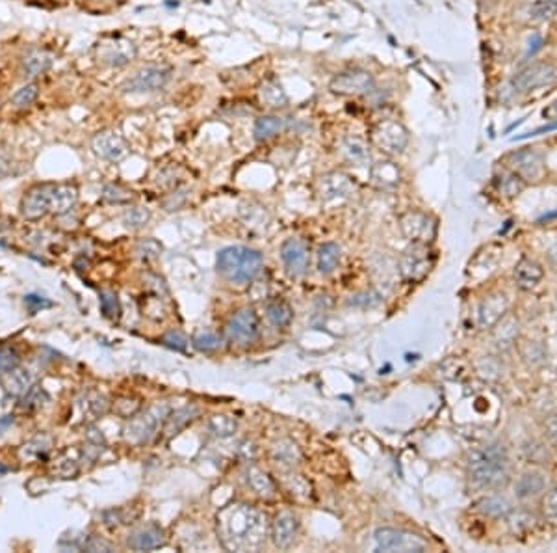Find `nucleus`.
I'll list each match as a JSON object with an SVG mask.
<instances>
[{
  "label": "nucleus",
  "mask_w": 557,
  "mask_h": 553,
  "mask_svg": "<svg viewBox=\"0 0 557 553\" xmlns=\"http://www.w3.org/2000/svg\"><path fill=\"white\" fill-rule=\"evenodd\" d=\"M379 552H424L427 542L415 533L403 529L381 528L374 535Z\"/></svg>",
  "instance_id": "9d476101"
},
{
  "label": "nucleus",
  "mask_w": 557,
  "mask_h": 553,
  "mask_svg": "<svg viewBox=\"0 0 557 553\" xmlns=\"http://www.w3.org/2000/svg\"><path fill=\"white\" fill-rule=\"evenodd\" d=\"M19 362H20L19 352H17L16 348L11 347L0 348V376L6 373H10L13 369H17Z\"/></svg>",
  "instance_id": "09e8293b"
},
{
  "label": "nucleus",
  "mask_w": 557,
  "mask_h": 553,
  "mask_svg": "<svg viewBox=\"0 0 557 553\" xmlns=\"http://www.w3.org/2000/svg\"><path fill=\"white\" fill-rule=\"evenodd\" d=\"M47 400H49V395L45 393V389H41L39 386H34V388L28 389V393L25 395V400H23L20 406L25 410H37L45 405Z\"/></svg>",
  "instance_id": "de8ad7c7"
},
{
  "label": "nucleus",
  "mask_w": 557,
  "mask_h": 553,
  "mask_svg": "<svg viewBox=\"0 0 557 553\" xmlns=\"http://www.w3.org/2000/svg\"><path fill=\"white\" fill-rule=\"evenodd\" d=\"M6 471H8V468H4V466H0V473H6Z\"/></svg>",
  "instance_id": "774afa93"
},
{
  "label": "nucleus",
  "mask_w": 557,
  "mask_h": 553,
  "mask_svg": "<svg viewBox=\"0 0 557 553\" xmlns=\"http://www.w3.org/2000/svg\"><path fill=\"white\" fill-rule=\"evenodd\" d=\"M78 201V189L75 184H58L52 189L51 210L56 215H66L73 209Z\"/></svg>",
  "instance_id": "bb28decb"
},
{
  "label": "nucleus",
  "mask_w": 557,
  "mask_h": 553,
  "mask_svg": "<svg viewBox=\"0 0 557 553\" xmlns=\"http://www.w3.org/2000/svg\"><path fill=\"white\" fill-rule=\"evenodd\" d=\"M351 304L353 306H360V307H372L381 304V295L375 291H368V292H360L357 297L351 298Z\"/></svg>",
  "instance_id": "6e6d98bb"
},
{
  "label": "nucleus",
  "mask_w": 557,
  "mask_h": 553,
  "mask_svg": "<svg viewBox=\"0 0 557 553\" xmlns=\"http://www.w3.org/2000/svg\"><path fill=\"white\" fill-rule=\"evenodd\" d=\"M167 415H169V406L167 405L151 406L128 423L127 429H125V438L130 444H145V441L152 440L160 425L167 420Z\"/></svg>",
  "instance_id": "0eeeda50"
},
{
  "label": "nucleus",
  "mask_w": 557,
  "mask_h": 553,
  "mask_svg": "<svg viewBox=\"0 0 557 553\" xmlns=\"http://www.w3.org/2000/svg\"><path fill=\"white\" fill-rule=\"evenodd\" d=\"M266 315H268V321L274 326H286V324L292 321V307L288 306L286 302H271L266 309Z\"/></svg>",
  "instance_id": "58836bf2"
},
{
  "label": "nucleus",
  "mask_w": 557,
  "mask_h": 553,
  "mask_svg": "<svg viewBox=\"0 0 557 553\" xmlns=\"http://www.w3.org/2000/svg\"><path fill=\"white\" fill-rule=\"evenodd\" d=\"M372 140L383 153L400 155L409 143V131L396 119H383L372 131Z\"/></svg>",
  "instance_id": "1a4fd4ad"
},
{
  "label": "nucleus",
  "mask_w": 557,
  "mask_h": 553,
  "mask_svg": "<svg viewBox=\"0 0 557 553\" xmlns=\"http://www.w3.org/2000/svg\"><path fill=\"white\" fill-rule=\"evenodd\" d=\"M52 189L51 184H37L34 189L28 190L25 200L20 203V213L28 220H39L51 210L52 203Z\"/></svg>",
  "instance_id": "ddd939ff"
},
{
  "label": "nucleus",
  "mask_w": 557,
  "mask_h": 553,
  "mask_svg": "<svg viewBox=\"0 0 557 553\" xmlns=\"http://www.w3.org/2000/svg\"><path fill=\"white\" fill-rule=\"evenodd\" d=\"M299 522L298 518L292 512H283L275 518L274 525H271V538L277 548H288L290 544L294 542L295 535H298Z\"/></svg>",
  "instance_id": "412c9836"
},
{
  "label": "nucleus",
  "mask_w": 557,
  "mask_h": 553,
  "mask_svg": "<svg viewBox=\"0 0 557 553\" xmlns=\"http://www.w3.org/2000/svg\"><path fill=\"white\" fill-rule=\"evenodd\" d=\"M134 57H136V47H134V43L119 40L114 41V43H108L104 52H102V61L106 66L121 67L127 66Z\"/></svg>",
  "instance_id": "393cba45"
},
{
  "label": "nucleus",
  "mask_w": 557,
  "mask_h": 553,
  "mask_svg": "<svg viewBox=\"0 0 557 553\" xmlns=\"http://www.w3.org/2000/svg\"><path fill=\"white\" fill-rule=\"evenodd\" d=\"M541 511L546 522H550L552 525H557V484L550 488V490L544 492Z\"/></svg>",
  "instance_id": "a18cd8bd"
},
{
  "label": "nucleus",
  "mask_w": 557,
  "mask_h": 553,
  "mask_svg": "<svg viewBox=\"0 0 557 553\" xmlns=\"http://www.w3.org/2000/svg\"><path fill=\"white\" fill-rule=\"evenodd\" d=\"M507 311H509V298H507L506 292H492L486 298H483V302L479 304V309H477V324L483 330H489L501 317H506Z\"/></svg>",
  "instance_id": "2eb2a0df"
},
{
  "label": "nucleus",
  "mask_w": 557,
  "mask_h": 553,
  "mask_svg": "<svg viewBox=\"0 0 557 553\" xmlns=\"http://www.w3.org/2000/svg\"><path fill=\"white\" fill-rule=\"evenodd\" d=\"M54 471L60 477H63V479H69V477L76 475V471H78V464H76L75 460H63V464H58V468H56Z\"/></svg>",
  "instance_id": "052dcab7"
},
{
  "label": "nucleus",
  "mask_w": 557,
  "mask_h": 553,
  "mask_svg": "<svg viewBox=\"0 0 557 553\" xmlns=\"http://www.w3.org/2000/svg\"><path fill=\"white\" fill-rule=\"evenodd\" d=\"M101 309L102 313L110 319L119 317V302H117V297L114 292H101Z\"/></svg>",
  "instance_id": "603ef678"
},
{
  "label": "nucleus",
  "mask_w": 557,
  "mask_h": 553,
  "mask_svg": "<svg viewBox=\"0 0 557 553\" xmlns=\"http://www.w3.org/2000/svg\"><path fill=\"white\" fill-rule=\"evenodd\" d=\"M260 101L266 107L271 108H281L288 105V95L283 90V86L278 84L275 78H268L260 84Z\"/></svg>",
  "instance_id": "7c9ffc66"
},
{
  "label": "nucleus",
  "mask_w": 557,
  "mask_h": 553,
  "mask_svg": "<svg viewBox=\"0 0 557 553\" xmlns=\"http://www.w3.org/2000/svg\"><path fill=\"white\" fill-rule=\"evenodd\" d=\"M47 449H49V441L45 438H36L30 444H26L23 449V456H45Z\"/></svg>",
  "instance_id": "5fc2aeb1"
},
{
  "label": "nucleus",
  "mask_w": 557,
  "mask_h": 553,
  "mask_svg": "<svg viewBox=\"0 0 557 553\" xmlns=\"http://www.w3.org/2000/svg\"><path fill=\"white\" fill-rule=\"evenodd\" d=\"M102 196H104V200L117 201V203L127 201L128 198H130L127 190H123L119 184H108V186H104V190H102Z\"/></svg>",
  "instance_id": "4d7b16f0"
},
{
  "label": "nucleus",
  "mask_w": 557,
  "mask_h": 553,
  "mask_svg": "<svg viewBox=\"0 0 557 553\" xmlns=\"http://www.w3.org/2000/svg\"><path fill=\"white\" fill-rule=\"evenodd\" d=\"M477 373L482 374L483 379L498 380L503 374V364H501L500 359L494 358V356H483L477 362Z\"/></svg>",
  "instance_id": "79ce46f5"
},
{
  "label": "nucleus",
  "mask_w": 557,
  "mask_h": 553,
  "mask_svg": "<svg viewBox=\"0 0 557 553\" xmlns=\"http://www.w3.org/2000/svg\"><path fill=\"white\" fill-rule=\"evenodd\" d=\"M542 430H544V436L548 438V441L557 447V414L548 415L544 423H542Z\"/></svg>",
  "instance_id": "13d9d810"
},
{
  "label": "nucleus",
  "mask_w": 557,
  "mask_h": 553,
  "mask_svg": "<svg viewBox=\"0 0 557 553\" xmlns=\"http://www.w3.org/2000/svg\"><path fill=\"white\" fill-rule=\"evenodd\" d=\"M541 47H542V37L539 36V34H533V36L530 37V40H527L526 54H527V57H533V54H535V52H537L539 49H541Z\"/></svg>",
  "instance_id": "e2e57ef3"
},
{
  "label": "nucleus",
  "mask_w": 557,
  "mask_h": 553,
  "mask_svg": "<svg viewBox=\"0 0 557 553\" xmlns=\"http://www.w3.org/2000/svg\"><path fill=\"white\" fill-rule=\"evenodd\" d=\"M92 148L95 155H99L104 160H111V162L121 160L128 153L127 140L123 138L117 131H102V133H99L93 138Z\"/></svg>",
  "instance_id": "4468645a"
},
{
  "label": "nucleus",
  "mask_w": 557,
  "mask_h": 553,
  "mask_svg": "<svg viewBox=\"0 0 557 553\" xmlns=\"http://www.w3.org/2000/svg\"><path fill=\"white\" fill-rule=\"evenodd\" d=\"M228 338L234 343L249 345L259 335V317L253 309H240L227 324Z\"/></svg>",
  "instance_id": "f8f14e48"
},
{
  "label": "nucleus",
  "mask_w": 557,
  "mask_h": 553,
  "mask_svg": "<svg viewBox=\"0 0 557 553\" xmlns=\"http://www.w3.org/2000/svg\"><path fill=\"white\" fill-rule=\"evenodd\" d=\"M171 67L164 64H151L142 69H137L132 77L123 82L121 90L125 93L136 95V93H154L166 88L171 78Z\"/></svg>",
  "instance_id": "423d86ee"
},
{
  "label": "nucleus",
  "mask_w": 557,
  "mask_h": 553,
  "mask_svg": "<svg viewBox=\"0 0 557 553\" xmlns=\"http://www.w3.org/2000/svg\"><path fill=\"white\" fill-rule=\"evenodd\" d=\"M110 408V403L106 400V397H102L99 393H90L84 400V412L90 415V420H97L104 415Z\"/></svg>",
  "instance_id": "a19ab883"
},
{
  "label": "nucleus",
  "mask_w": 557,
  "mask_h": 553,
  "mask_svg": "<svg viewBox=\"0 0 557 553\" xmlns=\"http://www.w3.org/2000/svg\"><path fill=\"white\" fill-rule=\"evenodd\" d=\"M51 57L41 51H32L23 58V66H20V73L25 78H36L41 77L43 73L49 71L51 67Z\"/></svg>",
  "instance_id": "c85d7f7f"
},
{
  "label": "nucleus",
  "mask_w": 557,
  "mask_h": 553,
  "mask_svg": "<svg viewBox=\"0 0 557 553\" xmlns=\"http://www.w3.org/2000/svg\"><path fill=\"white\" fill-rule=\"evenodd\" d=\"M546 490V475L541 470H526L522 471L520 475L515 481V496L517 499L527 501V499H535Z\"/></svg>",
  "instance_id": "f3484780"
},
{
  "label": "nucleus",
  "mask_w": 557,
  "mask_h": 553,
  "mask_svg": "<svg viewBox=\"0 0 557 553\" xmlns=\"http://www.w3.org/2000/svg\"><path fill=\"white\" fill-rule=\"evenodd\" d=\"M37 95H39V86H37L36 82H30V84L20 86L19 90L11 95V105L16 108H19V110H23V108L32 107V105L36 102Z\"/></svg>",
  "instance_id": "4c0bfd02"
},
{
  "label": "nucleus",
  "mask_w": 557,
  "mask_h": 553,
  "mask_svg": "<svg viewBox=\"0 0 557 553\" xmlns=\"http://www.w3.org/2000/svg\"><path fill=\"white\" fill-rule=\"evenodd\" d=\"M553 84H557V66L550 61H532L511 78L513 90L518 93H530Z\"/></svg>",
  "instance_id": "39448f33"
},
{
  "label": "nucleus",
  "mask_w": 557,
  "mask_h": 553,
  "mask_svg": "<svg viewBox=\"0 0 557 553\" xmlns=\"http://www.w3.org/2000/svg\"><path fill=\"white\" fill-rule=\"evenodd\" d=\"M401 230L412 242H429L435 233V224L424 213H407L401 218Z\"/></svg>",
  "instance_id": "a211bd4d"
},
{
  "label": "nucleus",
  "mask_w": 557,
  "mask_h": 553,
  "mask_svg": "<svg viewBox=\"0 0 557 553\" xmlns=\"http://www.w3.org/2000/svg\"><path fill=\"white\" fill-rule=\"evenodd\" d=\"M216 266L228 282L247 283L262 268V256L245 246H228L218 254Z\"/></svg>",
  "instance_id": "7ed1b4c3"
},
{
  "label": "nucleus",
  "mask_w": 557,
  "mask_h": 553,
  "mask_svg": "<svg viewBox=\"0 0 557 553\" xmlns=\"http://www.w3.org/2000/svg\"><path fill=\"white\" fill-rule=\"evenodd\" d=\"M208 429L212 430L216 436H219V438H228V436H233L238 430V423L233 417H228V415H214L210 423H208Z\"/></svg>",
  "instance_id": "ea45409f"
},
{
  "label": "nucleus",
  "mask_w": 557,
  "mask_h": 553,
  "mask_svg": "<svg viewBox=\"0 0 557 553\" xmlns=\"http://www.w3.org/2000/svg\"><path fill=\"white\" fill-rule=\"evenodd\" d=\"M518 333H520V324L518 319L513 317L507 313L506 317H501L494 326H492V339L500 350H509L513 345H517Z\"/></svg>",
  "instance_id": "4be33fe9"
},
{
  "label": "nucleus",
  "mask_w": 557,
  "mask_h": 553,
  "mask_svg": "<svg viewBox=\"0 0 557 553\" xmlns=\"http://www.w3.org/2000/svg\"><path fill=\"white\" fill-rule=\"evenodd\" d=\"M162 251V246L158 244L154 239H143L142 242H137L136 254L145 261H151L154 257H158V254Z\"/></svg>",
  "instance_id": "3c124183"
},
{
  "label": "nucleus",
  "mask_w": 557,
  "mask_h": 553,
  "mask_svg": "<svg viewBox=\"0 0 557 553\" xmlns=\"http://www.w3.org/2000/svg\"><path fill=\"white\" fill-rule=\"evenodd\" d=\"M162 343L166 347L173 348V350H178V352H184L188 348V339L180 332H175V330H171V332H167L164 335Z\"/></svg>",
  "instance_id": "864d4df0"
},
{
  "label": "nucleus",
  "mask_w": 557,
  "mask_h": 553,
  "mask_svg": "<svg viewBox=\"0 0 557 553\" xmlns=\"http://www.w3.org/2000/svg\"><path fill=\"white\" fill-rule=\"evenodd\" d=\"M329 90L340 97H362L375 90L374 75L366 69L340 73L329 82Z\"/></svg>",
  "instance_id": "6e6552de"
},
{
  "label": "nucleus",
  "mask_w": 557,
  "mask_h": 553,
  "mask_svg": "<svg viewBox=\"0 0 557 553\" xmlns=\"http://www.w3.org/2000/svg\"><path fill=\"white\" fill-rule=\"evenodd\" d=\"M274 456L275 460L281 462V464H295L299 460V451L295 444H292L290 440H283L275 446Z\"/></svg>",
  "instance_id": "c03bdc74"
},
{
  "label": "nucleus",
  "mask_w": 557,
  "mask_h": 553,
  "mask_svg": "<svg viewBox=\"0 0 557 553\" xmlns=\"http://www.w3.org/2000/svg\"><path fill=\"white\" fill-rule=\"evenodd\" d=\"M164 531L158 525H147L134 531L128 537V546L136 552H149V549H157L164 544Z\"/></svg>",
  "instance_id": "5701e85b"
},
{
  "label": "nucleus",
  "mask_w": 557,
  "mask_h": 553,
  "mask_svg": "<svg viewBox=\"0 0 557 553\" xmlns=\"http://www.w3.org/2000/svg\"><path fill=\"white\" fill-rule=\"evenodd\" d=\"M247 484L255 494L260 497H274L275 496V484L262 470L259 468H249L247 470Z\"/></svg>",
  "instance_id": "72a5a7b5"
},
{
  "label": "nucleus",
  "mask_w": 557,
  "mask_h": 553,
  "mask_svg": "<svg viewBox=\"0 0 557 553\" xmlns=\"http://www.w3.org/2000/svg\"><path fill=\"white\" fill-rule=\"evenodd\" d=\"M557 129V121L550 123V125H546V127H539L535 129V131H530V133L522 134V136H517V140H522V138H532V136H539V134L542 133H550V131H556Z\"/></svg>",
  "instance_id": "0e129e2a"
},
{
  "label": "nucleus",
  "mask_w": 557,
  "mask_h": 553,
  "mask_svg": "<svg viewBox=\"0 0 557 553\" xmlns=\"http://www.w3.org/2000/svg\"><path fill=\"white\" fill-rule=\"evenodd\" d=\"M221 345V339L212 332H201L193 338V347L201 350V352H210V350H216V348Z\"/></svg>",
  "instance_id": "8fccbe9b"
},
{
  "label": "nucleus",
  "mask_w": 557,
  "mask_h": 553,
  "mask_svg": "<svg viewBox=\"0 0 557 553\" xmlns=\"http://www.w3.org/2000/svg\"><path fill=\"white\" fill-rule=\"evenodd\" d=\"M340 248L334 242H325L318 250V270L322 274H331L338 266Z\"/></svg>",
  "instance_id": "f704fd0d"
},
{
  "label": "nucleus",
  "mask_w": 557,
  "mask_h": 553,
  "mask_svg": "<svg viewBox=\"0 0 557 553\" xmlns=\"http://www.w3.org/2000/svg\"><path fill=\"white\" fill-rule=\"evenodd\" d=\"M199 414V410L195 406H184V408L175 410L173 414L167 415L166 420V436H175L178 430H183L190 421L195 420V415Z\"/></svg>",
  "instance_id": "2f4dec72"
},
{
  "label": "nucleus",
  "mask_w": 557,
  "mask_h": 553,
  "mask_svg": "<svg viewBox=\"0 0 557 553\" xmlns=\"http://www.w3.org/2000/svg\"><path fill=\"white\" fill-rule=\"evenodd\" d=\"M507 170H511L524 183H539L546 175V160L541 151L533 148H522L511 151L503 159Z\"/></svg>",
  "instance_id": "20e7f679"
},
{
  "label": "nucleus",
  "mask_w": 557,
  "mask_h": 553,
  "mask_svg": "<svg viewBox=\"0 0 557 553\" xmlns=\"http://www.w3.org/2000/svg\"><path fill=\"white\" fill-rule=\"evenodd\" d=\"M84 549H87V552H111V546L99 540V538H92L90 542H84Z\"/></svg>",
  "instance_id": "680f3d73"
},
{
  "label": "nucleus",
  "mask_w": 557,
  "mask_h": 553,
  "mask_svg": "<svg viewBox=\"0 0 557 553\" xmlns=\"http://www.w3.org/2000/svg\"><path fill=\"white\" fill-rule=\"evenodd\" d=\"M372 181L379 186L392 189L400 183V170L394 162H377L372 168Z\"/></svg>",
  "instance_id": "473e14b6"
},
{
  "label": "nucleus",
  "mask_w": 557,
  "mask_h": 553,
  "mask_svg": "<svg viewBox=\"0 0 557 553\" xmlns=\"http://www.w3.org/2000/svg\"><path fill=\"white\" fill-rule=\"evenodd\" d=\"M476 511L482 516L492 518V520H500V518H507L513 512V503L511 499H507L506 496H486L482 497L476 503Z\"/></svg>",
  "instance_id": "a878e982"
},
{
  "label": "nucleus",
  "mask_w": 557,
  "mask_h": 553,
  "mask_svg": "<svg viewBox=\"0 0 557 553\" xmlns=\"http://www.w3.org/2000/svg\"><path fill=\"white\" fill-rule=\"evenodd\" d=\"M466 473L474 488L496 490L506 487L511 479V464L507 451L498 444L470 451L466 458Z\"/></svg>",
  "instance_id": "f03ea898"
},
{
  "label": "nucleus",
  "mask_w": 557,
  "mask_h": 553,
  "mask_svg": "<svg viewBox=\"0 0 557 553\" xmlns=\"http://www.w3.org/2000/svg\"><path fill=\"white\" fill-rule=\"evenodd\" d=\"M494 189L503 198H517L526 189V183L518 177L515 172L503 168L500 174L494 175Z\"/></svg>",
  "instance_id": "cd10ccee"
},
{
  "label": "nucleus",
  "mask_w": 557,
  "mask_h": 553,
  "mask_svg": "<svg viewBox=\"0 0 557 553\" xmlns=\"http://www.w3.org/2000/svg\"><path fill=\"white\" fill-rule=\"evenodd\" d=\"M513 278H515V283H517L518 289H522V291H533L542 282L544 268L537 261L530 259V257H522L520 261L517 263V266H515Z\"/></svg>",
  "instance_id": "aec40b11"
},
{
  "label": "nucleus",
  "mask_w": 557,
  "mask_h": 553,
  "mask_svg": "<svg viewBox=\"0 0 557 553\" xmlns=\"http://www.w3.org/2000/svg\"><path fill=\"white\" fill-rule=\"evenodd\" d=\"M353 181L345 174H340V172L327 174L325 177H322V183H319V196H322L324 201L345 200V198H350L353 194Z\"/></svg>",
  "instance_id": "dca6fc26"
},
{
  "label": "nucleus",
  "mask_w": 557,
  "mask_h": 553,
  "mask_svg": "<svg viewBox=\"0 0 557 553\" xmlns=\"http://www.w3.org/2000/svg\"><path fill=\"white\" fill-rule=\"evenodd\" d=\"M340 148H342V155L348 162H351L353 166H366L370 162V151H368V145L362 138L359 136H353V134H348L342 138L340 142Z\"/></svg>",
  "instance_id": "b1692460"
},
{
  "label": "nucleus",
  "mask_w": 557,
  "mask_h": 553,
  "mask_svg": "<svg viewBox=\"0 0 557 553\" xmlns=\"http://www.w3.org/2000/svg\"><path fill=\"white\" fill-rule=\"evenodd\" d=\"M151 220V210L147 207H130L127 209V213L123 215V222L127 227H132V230H137V227H143Z\"/></svg>",
  "instance_id": "49530a36"
},
{
  "label": "nucleus",
  "mask_w": 557,
  "mask_h": 553,
  "mask_svg": "<svg viewBox=\"0 0 557 553\" xmlns=\"http://www.w3.org/2000/svg\"><path fill=\"white\" fill-rule=\"evenodd\" d=\"M520 356L530 367H539L546 359V350L539 341H522Z\"/></svg>",
  "instance_id": "e433bc0d"
},
{
  "label": "nucleus",
  "mask_w": 557,
  "mask_h": 553,
  "mask_svg": "<svg viewBox=\"0 0 557 553\" xmlns=\"http://www.w3.org/2000/svg\"><path fill=\"white\" fill-rule=\"evenodd\" d=\"M8 393L17 395V397H23V395L28 393V389L32 388V376L28 371L25 369H13V373L8 379Z\"/></svg>",
  "instance_id": "c9c22d12"
},
{
  "label": "nucleus",
  "mask_w": 557,
  "mask_h": 553,
  "mask_svg": "<svg viewBox=\"0 0 557 553\" xmlns=\"http://www.w3.org/2000/svg\"><path fill=\"white\" fill-rule=\"evenodd\" d=\"M281 257L286 266V270L292 276H301L309 266V250L298 239H288L281 248Z\"/></svg>",
  "instance_id": "6ab92c4d"
},
{
  "label": "nucleus",
  "mask_w": 557,
  "mask_h": 553,
  "mask_svg": "<svg viewBox=\"0 0 557 553\" xmlns=\"http://www.w3.org/2000/svg\"><path fill=\"white\" fill-rule=\"evenodd\" d=\"M25 304L28 307H30V311H39V309H43V307H51L52 302L51 300H47V298L43 297H37V295H28V297H25Z\"/></svg>",
  "instance_id": "bf43d9fd"
},
{
  "label": "nucleus",
  "mask_w": 557,
  "mask_h": 553,
  "mask_svg": "<svg viewBox=\"0 0 557 553\" xmlns=\"http://www.w3.org/2000/svg\"><path fill=\"white\" fill-rule=\"evenodd\" d=\"M218 535L227 549L255 552L266 542V516L243 503L227 505L218 514Z\"/></svg>",
  "instance_id": "f257e3e1"
},
{
  "label": "nucleus",
  "mask_w": 557,
  "mask_h": 553,
  "mask_svg": "<svg viewBox=\"0 0 557 553\" xmlns=\"http://www.w3.org/2000/svg\"><path fill=\"white\" fill-rule=\"evenodd\" d=\"M431 265H433V257H431V250L427 248L426 242H415L401 256V276L409 282H418L429 272Z\"/></svg>",
  "instance_id": "9b49d317"
},
{
  "label": "nucleus",
  "mask_w": 557,
  "mask_h": 553,
  "mask_svg": "<svg viewBox=\"0 0 557 553\" xmlns=\"http://www.w3.org/2000/svg\"><path fill=\"white\" fill-rule=\"evenodd\" d=\"M546 259H548V263H550V265H552L553 268L557 270V241L553 242V244L546 250Z\"/></svg>",
  "instance_id": "338daca9"
},
{
  "label": "nucleus",
  "mask_w": 557,
  "mask_h": 553,
  "mask_svg": "<svg viewBox=\"0 0 557 553\" xmlns=\"http://www.w3.org/2000/svg\"><path fill=\"white\" fill-rule=\"evenodd\" d=\"M542 116H544L548 121H557V99L550 102V105L542 110Z\"/></svg>",
  "instance_id": "69168bd1"
},
{
  "label": "nucleus",
  "mask_w": 557,
  "mask_h": 553,
  "mask_svg": "<svg viewBox=\"0 0 557 553\" xmlns=\"http://www.w3.org/2000/svg\"><path fill=\"white\" fill-rule=\"evenodd\" d=\"M557 16V0H539L530 8L533 20H550Z\"/></svg>",
  "instance_id": "37998d69"
},
{
  "label": "nucleus",
  "mask_w": 557,
  "mask_h": 553,
  "mask_svg": "<svg viewBox=\"0 0 557 553\" xmlns=\"http://www.w3.org/2000/svg\"><path fill=\"white\" fill-rule=\"evenodd\" d=\"M284 127H286V119L281 116H262L255 123L253 134L259 142H266L277 136L278 133H283Z\"/></svg>",
  "instance_id": "c756f323"
}]
</instances>
